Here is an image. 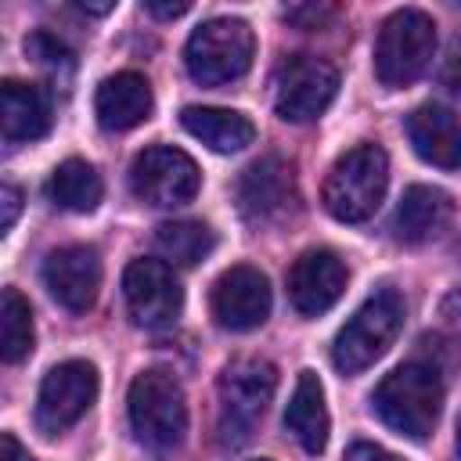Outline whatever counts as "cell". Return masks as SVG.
<instances>
[{
    "instance_id": "6da1fadb",
    "label": "cell",
    "mask_w": 461,
    "mask_h": 461,
    "mask_svg": "<svg viewBox=\"0 0 461 461\" xmlns=\"http://www.w3.org/2000/svg\"><path fill=\"white\" fill-rule=\"evenodd\" d=\"M375 414L407 439H425L443 411V382L432 364L411 360L393 367L371 393Z\"/></svg>"
},
{
    "instance_id": "7a4b0ae2",
    "label": "cell",
    "mask_w": 461,
    "mask_h": 461,
    "mask_svg": "<svg viewBox=\"0 0 461 461\" xmlns=\"http://www.w3.org/2000/svg\"><path fill=\"white\" fill-rule=\"evenodd\" d=\"M389 187V158L378 144H353L324 176V209L342 223H364L378 212Z\"/></svg>"
},
{
    "instance_id": "3957f363",
    "label": "cell",
    "mask_w": 461,
    "mask_h": 461,
    "mask_svg": "<svg viewBox=\"0 0 461 461\" xmlns=\"http://www.w3.org/2000/svg\"><path fill=\"white\" fill-rule=\"evenodd\" d=\"M277 389V367L267 357H238L223 367L216 400H220V443L238 447L252 436L256 421L267 414V403Z\"/></svg>"
},
{
    "instance_id": "277c9868",
    "label": "cell",
    "mask_w": 461,
    "mask_h": 461,
    "mask_svg": "<svg viewBox=\"0 0 461 461\" xmlns=\"http://www.w3.org/2000/svg\"><path fill=\"white\" fill-rule=\"evenodd\" d=\"M126 414L130 429L144 447L155 450H173L184 443L187 432V400L180 382L169 371H140L130 382L126 396Z\"/></svg>"
},
{
    "instance_id": "5b68a950",
    "label": "cell",
    "mask_w": 461,
    "mask_h": 461,
    "mask_svg": "<svg viewBox=\"0 0 461 461\" xmlns=\"http://www.w3.org/2000/svg\"><path fill=\"white\" fill-rule=\"evenodd\" d=\"M252 54L256 36L241 18H209L191 32L184 47L187 72L202 86H227L241 79L252 65Z\"/></svg>"
},
{
    "instance_id": "8992f818",
    "label": "cell",
    "mask_w": 461,
    "mask_h": 461,
    "mask_svg": "<svg viewBox=\"0 0 461 461\" xmlns=\"http://www.w3.org/2000/svg\"><path fill=\"white\" fill-rule=\"evenodd\" d=\"M436 50V25L425 11L403 7L389 14L375 40V76L382 86H411L432 61Z\"/></svg>"
},
{
    "instance_id": "52a82bcc",
    "label": "cell",
    "mask_w": 461,
    "mask_h": 461,
    "mask_svg": "<svg viewBox=\"0 0 461 461\" xmlns=\"http://www.w3.org/2000/svg\"><path fill=\"white\" fill-rule=\"evenodd\" d=\"M403 328V299L393 288L375 292L335 335L331 346V360L342 375H357L364 367H371L400 335Z\"/></svg>"
},
{
    "instance_id": "ba28073f",
    "label": "cell",
    "mask_w": 461,
    "mask_h": 461,
    "mask_svg": "<svg viewBox=\"0 0 461 461\" xmlns=\"http://www.w3.org/2000/svg\"><path fill=\"white\" fill-rule=\"evenodd\" d=\"M339 90V72L313 54H292L274 72V112L285 122H313Z\"/></svg>"
},
{
    "instance_id": "9c48e42d",
    "label": "cell",
    "mask_w": 461,
    "mask_h": 461,
    "mask_svg": "<svg viewBox=\"0 0 461 461\" xmlns=\"http://www.w3.org/2000/svg\"><path fill=\"white\" fill-rule=\"evenodd\" d=\"M130 187L140 202H148L155 209H173V205H187L198 194L202 176H198V166L187 151L169 148V144H155L133 158Z\"/></svg>"
},
{
    "instance_id": "30bf717a",
    "label": "cell",
    "mask_w": 461,
    "mask_h": 461,
    "mask_svg": "<svg viewBox=\"0 0 461 461\" xmlns=\"http://www.w3.org/2000/svg\"><path fill=\"white\" fill-rule=\"evenodd\" d=\"M97 400V371L86 360H65L54 364L36 393V425L47 436H58L65 429H72L90 403Z\"/></svg>"
},
{
    "instance_id": "8fae6325",
    "label": "cell",
    "mask_w": 461,
    "mask_h": 461,
    "mask_svg": "<svg viewBox=\"0 0 461 461\" xmlns=\"http://www.w3.org/2000/svg\"><path fill=\"white\" fill-rule=\"evenodd\" d=\"M122 295L133 324L140 328H169L184 306L180 281L166 259H133L122 270Z\"/></svg>"
},
{
    "instance_id": "7c38bea8",
    "label": "cell",
    "mask_w": 461,
    "mask_h": 461,
    "mask_svg": "<svg viewBox=\"0 0 461 461\" xmlns=\"http://www.w3.org/2000/svg\"><path fill=\"white\" fill-rule=\"evenodd\" d=\"M299 202L295 191V173L285 158L263 155L256 158L241 176H238V205L245 220L252 223H274L285 220Z\"/></svg>"
},
{
    "instance_id": "4fadbf2b",
    "label": "cell",
    "mask_w": 461,
    "mask_h": 461,
    "mask_svg": "<svg viewBox=\"0 0 461 461\" xmlns=\"http://www.w3.org/2000/svg\"><path fill=\"white\" fill-rule=\"evenodd\" d=\"M212 317L227 331H252L270 313V281L256 267H230L212 285Z\"/></svg>"
},
{
    "instance_id": "5bb4252c",
    "label": "cell",
    "mask_w": 461,
    "mask_h": 461,
    "mask_svg": "<svg viewBox=\"0 0 461 461\" xmlns=\"http://www.w3.org/2000/svg\"><path fill=\"white\" fill-rule=\"evenodd\" d=\"M346 263L331 249H306L288 270V299L303 317L328 313L346 292Z\"/></svg>"
},
{
    "instance_id": "9a60e30c",
    "label": "cell",
    "mask_w": 461,
    "mask_h": 461,
    "mask_svg": "<svg viewBox=\"0 0 461 461\" xmlns=\"http://www.w3.org/2000/svg\"><path fill=\"white\" fill-rule=\"evenodd\" d=\"M43 285L47 292L72 313L94 306L101 288V259L90 245H61L43 259Z\"/></svg>"
},
{
    "instance_id": "2e32d148",
    "label": "cell",
    "mask_w": 461,
    "mask_h": 461,
    "mask_svg": "<svg viewBox=\"0 0 461 461\" xmlns=\"http://www.w3.org/2000/svg\"><path fill=\"white\" fill-rule=\"evenodd\" d=\"M155 108V97H151V86L140 72H115L108 76L101 86H97V97H94V112H97V122L112 133H122V130H133L140 126Z\"/></svg>"
},
{
    "instance_id": "e0dca14e",
    "label": "cell",
    "mask_w": 461,
    "mask_h": 461,
    "mask_svg": "<svg viewBox=\"0 0 461 461\" xmlns=\"http://www.w3.org/2000/svg\"><path fill=\"white\" fill-rule=\"evenodd\" d=\"M450 216H454V202L447 191L429 187V184H414L403 191V198L396 205L393 230L403 245H425L447 230Z\"/></svg>"
},
{
    "instance_id": "ac0fdd59",
    "label": "cell",
    "mask_w": 461,
    "mask_h": 461,
    "mask_svg": "<svg viewBox=\"0 0 461 461\" xmlns=\"http://www.w3.org/2000/svg\"><path fill=\"white\" fill-rule=\"evenodd\" d=\"M414 151L439 169H461V119L439 104H421L407 115Z\"/></svg>"
},
{
    "instance_id": "d6986e66",
    "label": "cell",
    "mask_w": 461,
    "mask_h": 461,
    "mask_svg": "<svg viewBox=\"0 0 461 461\" xmlns=\"http://www.w3.org/2000/svg\"><path fill=\"white\" fill-rule=\"evenodd\" d=\"M285 429L292 432V439L306 450V454H321L328 447V407H324V389H321V378L313 371H303L295 389H292V400L285 407Z\"/></svg>"
},
{
    "instance_id": "ffe728a7",
    "label": "cell",
    "mask_w": 461,
    "mask_h": 461,
    "mask_svg": "<svg viewBox=\"0 0 461 461\" xmlns=\"http://www.w3.org/2000/svg\"><path fill=\"white\" fill-rule=\"evenodd\" d=\"M180 122L184 130L202 140L205 148L220 151V155H230V151H241L256 140V126L249 115L234 112V108H209V104H187L180 112Z\"/></svg>"
},
{
    "instance_id": "44dd1931",
    "label": "cell",
    "mask_w": 461,
    "mask_h": 461,
    "mask_svg": "<svg viewBox=\"0 0 461 461\" xmlns=\"http://www.w3.org/2000/svg\"><path fill=\"white\" fill-rule=\"evenodd\" d=\"M0 122L7 140H40L50 130V101L36 83L4 79L0 86Z\"/></svg>"
},
{
    "instance_id": "7402d4cb",
    "label": "cell",
    "mask_w": 461,
    "mask_h": 461,
    "mask_svg": "<svg viewBox=\"0 0 461 461\" xmlns=\"http://www.w3.org/2000/svg\"><path fill=\"white\" fill-rule=\"evenodd\" d=\"M47 191H50V202H58L68 212H94L101 205L104 184H101V173L86 158H65L50 173Z\"/></svg>"
},
{
    "instance_id": "603a6c76",
    "label": "cell",
    "mask_w": 461,
    "mask_h": 461,
    "mask_svg": "<svg viewBox=\"0 0 461 461\" xmlns=\"http://www.w3.org/2000/svg\"><path fill=\"white\" fill-rule=\"evenodd\" d=\"M155 249L176 267H194L216 249V234L202 220H169L155 230Z\"/></svg>"
},
{
    "instance_id": "cb8c5ba5",
    "label": "cell",
    "mask_w": 461,
    "mask_h": 461,
    "mask_svg": "<svg viewBox=\"0 0 461 461\" xmlns=\"http://www.w3.org/2000/svg\"><path fill=\"white\" fill-rule=\"evenodd\" d=\"M32 310L22 299L18 288H4L0 299V357L7 364H18L32 353Z\"/></svg>"
},
{
    "instance_id": "d4e9b609",
    "label": "cell",
    "mask_w": 461,
    "mask_h": 461,
    "mask_svg": "<svg viewBox=\"0 0 461 461\" xmlns=\"http://www.w3.org/2000/svg\"><path fill=\"white\" fill-rule=\"evenodd\" d=\"M25 54L40 65V68H47L50 76H68L72 72V65H76V58H72V50L58 40V36H50V32H32L29 40H25Z\"/></svg>"
},
{
    "instance_id": "484cf974",
    "label": "cell",
    "mask_w": 461,
    "mask_h": 461,
    "mask_svg": "<svg viewBox=\"0 0 461 461\" xmlns=\"http://www.w3.org/2000/svg\"><path fill=\"white\" fill-rule=\"evenodd\" d=\"M285 18L299 29H321L324 22L335 18V7H328V4H295V7H285Z\"/></svg>"
},
{
    "instance_id": "4316f807",
    "label": "cell",
    "mask_w": 461,
    "mask_h": 461,
    "mask_svg": "<svg viewBox=\"0 0 461 461\" xmlns=\"http://www.w3.org/2000/svg\"><path fill=\"white\" fill-rule=\"evenodd\" d=\"M439 79H443V90L454 97V104H461V36L450 40L443 68H439Z\"/></svg>"
},
{
    "instance_id": "83f0119b",
    "label": "cell",
    "mask_w": 461,
    "mask_h": 461,
    "mask_svg": "<svg viewBox=\"0 0 461 461\" xmlns=\"http://www.w3.org/2000/svg\"><path fill=\"white\" fill-rule=\"evenodd\" d=\"M0 230H11L14 220H18V209H22V191L14 184H4L0 187Z\"/></svg>"
},
{
    "instance_id": "f1b7e54d",
    "label": "cell",
    "mask_w": 461,
    "mask_h": 461,
    "mask_svg": "<svg viewBox=\"0 0 461 461\" xmlns=\"http://www.w3.org/2000/svg\"><path fill=\"white\" fill-rule=\"evenodd\" d=\"M342 461H403V457H396L393 450H385L378 443H353Z\"/></svg>"
},
{
    "instance_id": "f546056e",
    "label": "cell",
    "mask_w": 461,
    "mask_h": 461,
    "mask_svg": "<svg viewBox=\"0 0 461 461\" xmlns=\"http://www.w3.org/2000/svg\"><path fill=\"white\" fill-rule=\"evenodd\" d=\"M439 317H443V328H447V331L461 335V288H454V292L443 299V306H439Z\"/></svg>"
},
{
    "instance_id": "4dcf8cb0",
    "label": "cell",
    "mask_w": 461,
    "mask_h": 461,
    "mask_svg": "<svg viewBox=\"0 0 461 461\" xmlns=\"http://www.w3.org/2000/svg\"><path fill=\"white\" fill-rule=\"evenodd\" d=\"M144 11L155 14V18H180V14L191 11V4H187V0H176V4H155V0H148Z\"/></svg>"
},
{
    "instance_id": "1f68e13d",
    "label": "cell",
    "mask_w": 461,
    "mask_h": 461,
    "mask_svg": "<svg viewBox=\"0 0 461 461\" xmlns=\"http://www.w3.org/2000/svg\"><path fill=\"white\" fill-rule=\"evenodd\" d=\"M0 450H4V461H32V454L14 439V432H4L0 436Z\"/></svg>"
},
{
    "instance_id": "d6a6232c",
    "label": "cell",
    "mask_w": 461,
    "mask_h": 461,
    "mask_svg": "<svg viewBox=\"0 0 461 461\" xmlns=\"http://www.w3.org/2000/svg\"><path fill=\"white\" fill-rule=\"evenodd\" d=\"M112 7H115V4H86V0L79 4V11H86V14H108Z\"/></svg>"
},
{
    "instance_id": "836d02e7",
    "label": "cell",
    "mask_w": 461,
    "mask_h": 461,
    "mask_svg": "<svg viewBox=\"0 0 461 461\" xmlns=\"http://www.w3.org/2000/svg\"><path fill=\"white\" fill-rule=\"evenodd\" d=\"M457 450H461V418H457Z\"/></svg>"
},
{
    "instance_id": "e575fe53",
    "label": "cell",
    "mask_w": 461,
    "mask_h": 461,
    "mask_svg": "<svg viewBox=\"0 0 461 461\" xmlns=\"http://www.w3.org/2000/svg\"><path fill=\"white\" fill-rule=\"evenodd\" d=\"M259 461H267V457H259Z\"/></svg>"
}]
</instances>
